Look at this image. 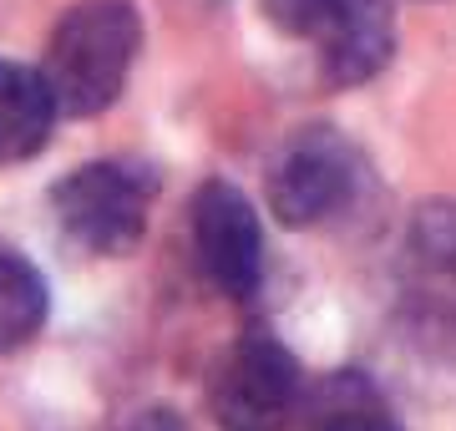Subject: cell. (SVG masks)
Listing matches in <instances>:
<instances>
[{
  "label": "cell",
  "instance_id": "obj_1",
  "mask_svg": "<svg viewBox=\"0 0 456 431\" xmlns=\"http://www.w3.org/2000/svg\"><path fill=\"white\" fill-rule=\"evenodd\" d=\"M137 51H142V16L132 0H77L51 26L46 56L36 71L51 86L56 112L97 117L122 97Z\"/></svg>",
  "mask_w": 456,
  "mask_h": 431
},
{
  "label": "cell",
  "instance_id": "obj_7",
  "mask_svg": "<svg viewBox=\"0 0 456 431\" xmlns=\"http://www.w3.org/2000/svg\"><path fill=\"white\" fill-rule=\"evenodd\" d=\"M411 299L431 325L456 330V203L436 199L411 218L406 233Z\"/></svg>",
  "mask_w": 456,
  "mask_h": 431
},
{
  "label": "cell",
  "instance_id": "obj_2",
  "mask_svg": "<svg viewBox=\"0 0 456 431\" xmlns=\"http://www.w3.org/2000/svg\"><path fill=\"white\" fill-rule=\"evenodd\" d=\"M152 199H158V173L147 163L97 158L51 188V218L66 233V244L97 259H117L142 244Z\"/></svg>",
  "mask_w": 456,
  "mask_h": 431
},
{
  "label": "cell",
  "instance_id": "obj_9",
  "mask_svg": "<svg viewBox=\"0 0 456 431\" xmlns=\"http://www.w3.org/2000/svg\"><path fill=\"white\" fill-rule=\"evenodd\" d=\"M305 431H406V427L395 421L386 396L360 370H345V376H335L314 391Z\"/></svg>",
  "mask_w": 456,
  "mask_h": 431
},
{
  "label": "cell",
  "instance_id": "obj_11",
  "mask_svg": "<svg viewBox=\"0 0 456 431\" xmlns=\"http://www.w3.org/2000/svg\"><path fill=\"white\" fill-rule=\"evenodd\" d=\"M112 431H188V421H183L173 406H142L137 416H127V421L112 427Z\"/></svg>",
  "mask_w": 456,
  "mask_h": 431
},
{
  "label": "cell",
  "instance_id": "obj_8",
  "mask_svg": "<svg viewBox=\"0 0 456 431\" xmlns=\"http://www.w3.org/2000/svg\"><path fill=\"white\" fill-rule=\"evenodd\" d=\"M56 102L36 67L0 61V167L26 163L51 142L56 133Z\"/></svg>",
  "mask_w": 456,
  "mask_h": 431
},
{
  "label": "cell",
  "instance_id": "obj_6",
  "mask_svg": "<svg viewBox=\"0 0 456 431\" xmlns=\"http://www.w3.org/2000/svg\"><path fill=\"white\" fill-rule=\"evenodd\" d=\"M193 254L224 299H248L264 280V229L244 188L213 178L193 193Z\"/></svg>",
  "mask_w": 456,
  "mask_h": 431
},
{
  "label": "cell",
  "instance_id": "obj_3",
  "mask_svg": "<svg viewBox=\"0 0 456 431\" xmlns=\"http://www.w3.org/2000/svg\"><path fill=\"white\" fill-rule=\"evenodd\" d=\"M259 11L279 36L314 51L325 86L370 82L395 51L391 0H259Z\"/></svg>",
  "mask_w": 456,
  "mask_h": 431
},
{
  "label": "cell",
  "instance_id": "obj_10",
  "mask_svg": "<svg viewBox=\"0 0 456 431\" xmlns=\"http://www.w3.org/2000/svg\"><path fill=\"white\" fill-rule=\"evenodd\" d=\"M46 310H51V295L41 269L26 254L0 244V355L36 340L41 325H46Z\"/></svg>",
  "mask_w": 456,
  "mask_h": 431
},
{
  "label": "cell",
  "instance_id": "obj_5",
  "mask_svg": "<svg viewBox=\"0 0 456 431\" xmlns=\"http://www.w3.org/2000/svg\"><path fill=\"white\" fill-rule=\"evenodd\" d=\"M360 188V152L335 127H299L269 167V208L289 229H320L350 208Z\"/></svg>",
  "mask_w": 456,
  "mask_h": 431
},
{
  "label": "cell",
  "instance_id": "obj_4",
  "mask_svg": "<svg viewBox=\"0 0 456 431\" xmlns=\"http://www.w3.org/2000/svg\"><path fill=\"white\" fill-rule=\"evenodd\" d=\"M218 431H289L299 416V361L274 330H244L208 376Z\"/></svg>",
  "mask_w": 456,
  "mask_h": 431
}]
</instances>
